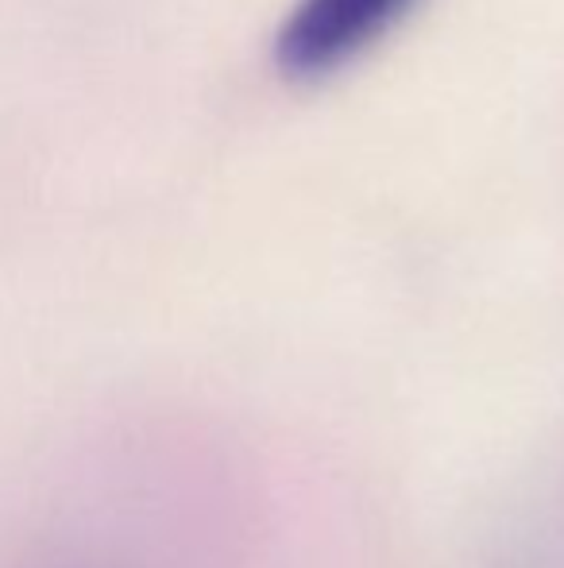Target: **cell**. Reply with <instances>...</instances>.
<instances>
[{"instance_id": "cell-1", "label": "cell", "mask_w": 564, "mask_h": 568, "mask_svg": "<svg viewBox=\"0 0 564 568\" xmlns=\"http://www.w3.org/2000/svg\"><path fill=\"white\" fill-rule=\"evenodd\" d=\"M410 0H301L283 28V59L294 67H329L363 47Z\"/></svg>"}]
</instances>
